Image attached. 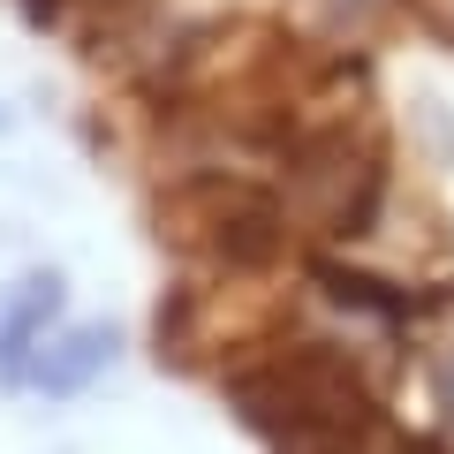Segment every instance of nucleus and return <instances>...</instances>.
Returning <instances> with one entry per match:
<instances>
[{"label":"nucleus","instance_id":"nucleus-1","mask_svg":"<svg viewBox=\"0 0 454 454\" xmlns=\"http://www.w3.org/2000/svg\"><path fill=\"white\" fill-rule=\"evenodd\" d=\"M53 310H61V273H31L16 295H8V310H0V379H23L38 356V340H46Z\"/></svg>","mask_w":454,"mask_h":454},{"label":"nucleus","instance_id":"nucleus-2","mask_svg":"<svg viewBox=\"0 0 454 454\" xmlns=\"http://www.w3.org/2000/svg\"><path fill=\"white\" fill-rule=\"evenodd\" d=\"M106 364H114V325H68L61 340H46L31 356L23 379H31L38 394H76V387H91Z\"/></svg>","mask_w":454,"mask_h":454}]
</instances>
